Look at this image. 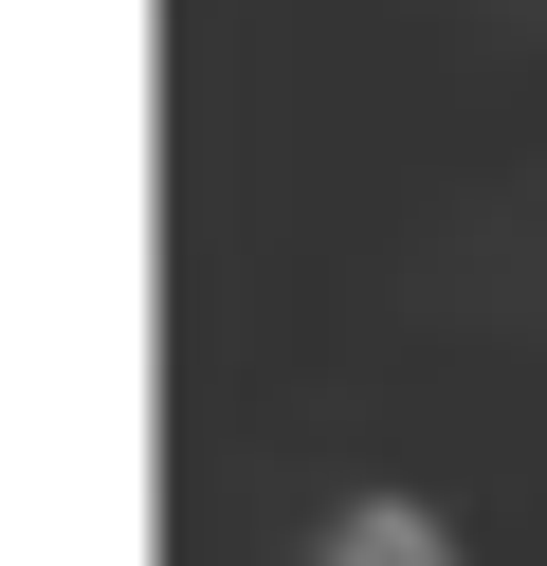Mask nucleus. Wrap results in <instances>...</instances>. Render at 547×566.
<instances>
[{"instance_id": "obj_1", "label": "nucleus", "mask_w": 547, "mask_h": 566, "mask_svg": "<svg viewBox=\"0 0 547 566\" xmlns=\"http://www.w3.org/2000/svg\"><path fill=\"white\" fill-rule=\"evenodd\" d=\"M311 566H474V548L420 512V493H347V512L311 530Z\"/></svg>"}]
</instances>
